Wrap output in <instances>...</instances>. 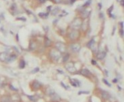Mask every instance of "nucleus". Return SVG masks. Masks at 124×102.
Here are the masks:
<instances>
[{
  "instance_id": "f257e3e1",
  "label": "nucleus",
  "mask_w": 124,
  "mask_h": 102,
  "mask_svg": "<svg viewBox=\"0 0 124 102\" xmlns=\"http://www.w3.org/2000/svg\"><path fill=\"white\" fill-rule=\"evenodd\" d=\"M50 56L55 61H58L61 57V53L58 50L53 49L50 52Z\"/></svg>"
},
{
  "instance_id": "c9c22d12",
  "label": "nucleus",
  "mask_w": 124,
  "mask_h": 102,
  "mask_svg": "<svg viewBox=\"0 0 124 102\" xmlns=\"http://www.w3.org/2000/svg\"><path fill=\"white\" fill-rule=\"evenodd\" d=\"M45 1H46V0H39L40 2V3H42V4H43V3H45Z\"/></svg>"
},
{
  "instance_id": "0eeeda50",
  "label": "nucleus",
  "mask_w": 124,
  "mask_h": 102,
  "mask_svg": "<svg viewBox=\"0 0 124 102\" xmlns=\"http://www.w3.org/2000/svg\"><path fill=\"white\" fill-rule=\"evenodd\" d=\"M79 37V33L77 31H73L70 35V38L72 40L76 39Z\"/></svg>"
},
{
  "instance_id": "58836bf2",
  "label": "nucleus",
  "mask_w": 124,
  "mask_h": 102,
  "mask_svg": "<svg viewBox=\"0 0 124 102\" xmlns=\"http://www.w3.org/2000/svg\"><path fill=\"white\" fill-rule=\"evenodd\" d=\"M75 1H76V0H71V4H73Z\"/></svg>"
},
{
  "instance_id": "72a5a7b5",
  "label": "nucleus",
  "mask_w": 124,
  "mask_h": 102,
  "mask_svg": "<svg viewBox=\"0 0 124 102\" xmlns=\"http://www.w3.org/2000/svg\"><path fill=\"white\" fill-rule=\"evenodd\" d=\"M61 85H62V86H63V87H64L65 89H67V87H65V85L64 84V83H63V82H61Z\"/></svg>"
},
{
  "instance_id": "6e6552de",
  "label": "nucleus",
  "mask_w": 124,
  "mask_h": 102,
  "mask_svg": "<svg viewBox=\"0 0 124 102\" xmlns=\"http://www.w3.org/2000/svg\"><path fill=\"white\" fill-rule=\"evenodd\" d=\"M12 99L10 96L8 95H4L3 97H1V102H11Z\"/></svg>"
},
{
  "instance_id": "a211bd4d",
  "label": "nucleus",
  "mask_w": 124,
  "mask_h": 102,
  "mask_svg": "<svg viewBox=\"0 0 124 102\" xmlns=\"http://www.w3.org/2000/svg\"><path fill=\"white\" fill-rule=\"evenodd\" d=\"M28 98L32 102H36L38 100V97H36V96H28Z\"/></svg>"
},
{
  "instance_id": "4c0bfd02",
  "label": "nucleus",
  "mask_w": 124,
  "mask_h": 102,
  "mask_svg": "<svg viewBox=\"0 0 124 102\" xmlns=\"http://www.w3.org/2000/svg\"><path fill=\"white\" fill-rule=\"evenodd\" d=\"M103 13H100V18H103Z\"/></svg>"
},
{
  "instance_id": "2eb2a0df",
  "label": "nucleus",
  "mask_w": 124,
  "mask_h": 102,
  "mask_svg": "<svg viewBox=\"0 0 124 102\" xmlns=\"http://www.w3.org/2000/svg\"><path fill=\"white\" fill-rule=\"evenodd\" d=\"M33 86H34V88L35 89H39L40 87V85L39 82H35L34 84H33Z\"/></svg>"
},
{
  "instance_id": "9d476101",
  "label": "nucleus",
  "mask_w": 124,
  "mask_h": 102,
  "mask_svg": "<svg viewBox=\"0 0 124 102\" xmlns=\"http://www.w3.org/2000/svg\"><path fill=\"white\" fill-rule=\"evenodd\" d=\"M51 97L52 98V100H53V101H60V99H61L60 96L55 92L53 94H52L51 95Z\"/></svg>"
},
{
  "instance_id": "37998d69",
  "label": "nucleus",
  "mask_w": 124,
  "mask_h": 102,
  "mask_svg": "<svg viewBox=\"0 0 124 102\" xmlns=\"http://www.w3.org/2000/svg\"><path fill=\"white\" fill-rule=\"evenodd\" d=\"M16 38H17V41H18V36H16Z\"/></svg>"
},
{
  "instance_id": "dca6fc26",
  "label": "nucleus",
  "mask_w": 124,
  "mask_h": 102,
  "mask_svg": "<svg viewBox=\"0 0 124 102\" xmlns=\"http://www.w3.org/2000/svg\"><path fill=\"white\" fill-rule=\"evenodd\" d=\"M19 66H20V68H21V69H22V68H24L25 67L24 60H20V64H19Z\"/></svg>"
},
{
  "instance_id": "2f4dec72",
  "label": "nucleus",
  "mask_w": 124,
  "mask_h": 102,
  "mask_svg": "<svg viewBox=\"0 0 124 102\" xmlns=\"http://www.w3.org/2000/svg\"><path fill=\"white\" fill-rule=\"evenodd\" d=\"M119 24H120V26H121V29H124V22H120Z\"/></svg>"
},
{
  "instance_id": "4be33fe9",
  "label": "nucleus",
  "mask_w": 124,
  "mask_h": 102,
  "mask_svg": "<svg viewBox=\"0 0 124 102\" xmlns=\"http://www.w3.org/2000/svg\"><path fill=\"white\" fill-rule=\"evenodd\" d=\"M113 5H111V7L109 8L108 10H107V12H108V14H109V16H111V11L113 10Z\"/></svg>"
},
{
  "instance_id": "f704fd0d",
  "label": "nucleus",
  "mask_w": 124,
  "mask_h": 102,
  "mask_svg": "<svg viewBox=\"0 0 124 102\" xmlns=\"http://www.w3.org/2000/svg\"><path fill=\"white\" fill-rule=\"evenodd\" d=\"M51 8H52L51 6H48V7H47V10L48 11L51 10Z\"/></svg>"
},
{
  "instance_id": "ea45409f",
  "label": "nucleus",
  "mask_w": 124,
  "mask_h": 102,
  "mask_svg": "<svg viewBox=\"0 0 124 102\" xmlns=\"http://www.w3.org/2000/svg\"><path fill=\"white\" fill-rule=\"evenodd\" d=\"M99 9H101V4H99Z\"/></svg>"
},
{
  "instance_id": "6ab92c4d",
  "label": "nucleus",
  "mask_w": 124,
  "mask_h": 102,
  "mask_svg": "<svg viewBox=\"0 0 124 102\" xmlns=\"http://www.w3.org/2000/svg\"><path fill=\"white\" fill-rule=\"evenodd\" d=\"M94 39H91V40L88 42V43L87 44V46H88V47H90L92 45H94Z\"/></svg>"
},
{
  "instance_id": "f03ea898",
  "label": "nucleus",
  "mask_w": 124,
  "mask_h": 102,
  "mask_svg": "<svg viewBox=\"0 0 124 102\" xmlns=\"http://www.w3.org/2000/svg\"><path fill=\"white\" fill-rule=\"evenodd\" d=\"M56 47L57 49V50L60 51V53H64L65 51H66V47L65 45L63 43H61V42H57L56 43Z\"/></svg>"
},
{
  "instance_id": "aec40b11",
  "label": "nucleus",
  "mask_w": 124,
  "mask_h": 102,
  "mask_svg": "<svg viewBox=\"0 0 124 102\" xmlns=\"http://www.w3.org/2000/svg\"><path fill=\"white\" fill-rule=\"evenodd\" d=\"M69 57H70V55H69V54H66L65 56H64V58H63V61H64V62H66V61L68 60Z\"/></svg>"
},
{
  "instance_id": "c85d7f7f",
  "label": "nucleus",
  "mask_w": 124,
  "mask_h": 102,
  "mask_svg": "<svg viewBox=\"0 0 124 102\" xmlns=\"http://www.w3.org/2000/svg\"><path fill=\"white\" fill-rule=\"evenodd\" d=\"M82 93H84V94H88V93H89V92L88 91H80L79 93H78V94H79V95H81Z\"/></svg>"
},
{
  "instance_id": "20e7f679",
  "label": "nucleus",
  "mask_w": 124,
  "mask_h": 102,
  "mask_svg": "<svg viewBox=\"0 0 124 102\" xmlns=\"http://www.w3.org/2000/svg\"><path fill=\"white\" fill-rule=\"evenodd\" d=\"M65 68L67 69V70H68L70 72H74L76 71V68L74 66V64L72 62H69L65 65Z\"/></svg>"
},
{
  "instance_id": "393cba45",
  "label": "nucleus",
  "mask_w": 124,
  "mask_h": 102,
  "mask_svg": "<svg viewBox=\"0 0 124 102\" xmlns=\"http://www.w3.org/2000/svg\"><path fill=\"white\" fill-rule=\"evenodd\" d=\"M16 20H22V21H26V19L24 17L18 18H16Z\"/></svg>"
},
{
  "instance_id": "f8f14e48",
  "label": "nucleus",
  "mask_w": 124,
  "mask_h": 102,
  "mask_svg": "<svg viewBox=\"0 0 124 102\" xmlns=\"http://www.w3.org/2000/svg\"><path fill=\"white\" fill-rule=\"evenodd\" d=\"M106 56V53L104 52V51H103V52H100L99 53H98V55H97V58L99 59V60H103V58H104V57Z\"/></svg>"
},
{
  "instance_id": "c756f323",
  "label": "nucleus",
  "mask_w": 124,
  "mask_h": 102,
  "mask_svg": "<svg viewBox=\"0 0 124 102\" xmlns=\"http://www.w3.org/2000/svg\"><path fill=\"white\" fill-rule=\"evenodd\" d=\"M120 4H121V5L122 7H124V0H121V1H120Z\"/></svg>"
},
{
  "instance_id": "e433bc0d",
  "label": "nucleus",
  "mask_w": 124,
  "mask_h": 102,
  "mask_svg": "<svg viewBox=\"0 0 124 102\" xmlns=\"http://www.w3.org/2000/svg\"><path fill=\"white\" fill-rule=\"evenodd\" d=\"M39 68H36V70H34V71H32V73H35V72L39 71Z\"/></svg>"
},
{
  "instance_id": "1a4fd4ad",
  "label": "nucleus",
  "mask_w": 124,
  "mask_h": 102,
  "mask_svg": "<svg viewBox=\"0 0 124 102\" xmlns=\"http://www.w3.org/2000/svg\"><path fill=\"white\" fill-rule=\"evenodd\" d=\"M81 74L83 76H85V77H89V76H90V74H91L90 72L88 69H83V70H81Z\"/></svg>"
},
{
  "instance_id": "412c9836",
  "label": "nucleus",
  "mask_w": 124,
  "mask_h": 102,
  "mask_svg": "<svg viewBox=\"0 0 124 102\" xmlns=\"http://www.w3.org/2000/svg\"><path fill=\"white\" fill-rule=\"evenodd\" d=\"M39 16H40V17H42V18H47V16H48V14H44V13H42V12H40V13H39Z\"/></svg>"
},
{
  "instance_id": "7ed1b4c3",
  "label": "nucleus",
  "mask_w": 124,
  "mask_h": 102,
  "mask_svg": "<svg viewBox=\"0 0 124 102\" xmlns=\"http://www.w3.org/2000/svg\"><path fill=\"white\" fill-rule=\"evenodd\" d=\"M10 55L6 53V52H3L0 53V61L3 62H8L9 60Z\"/></svg>"
},
{
  "instance_id": "79ce46f5",
  "label": "nucleus",
  "mask_w": 124,
  "mask_h": 102,
  "mask_svg": "<svg viewBox=\"0 0 124 102\" xmlns=\"http://www.w3.org/2000/svg\"><path fill=\"white\" fill-rule=\"evenodd\" d=\"M113 81L114 82H117V79H114V80H113Z\"/></svg>"
},
{
  "instance_id": "7c9ffc66",
  "label": "nucleus",
  "mask_w": 124,
  "mask_h": 102,
  "mask_svg": "<svg viewBox=\"0 0 124 102\" xmlns=\"http://www.w3.org/2000/svg\"><path fill=\"white\" fill-rule=\"evenodd\" d=\"M10 87L11 88V89H12V90H14V91H18V90H17L16 89H15L14 87H12V85H10Z\"/></svg>"
},
{
  "instance_id": "cd10ccee",
  "label": "nucleus",
  "mask_w": 124,
  "mask_h": 102,
  "mask_svg": "<svg viewBox=\"0 0 124 102\" xmlns=\"http://www.w3.org/2000/svg\"><path fill=\"white\" fill-rule=\"evenodd\" d=\"M119 33H120V35L121 36V37H124V29H121L119 31Z\"/></svg>"
},
{
  "instance_id": "4468645a",
  "label": "nucleus",
  "mask_w": 124,
  "mask_h": 102,
  "mask_svg": "<svg viewBox=\"0 0 124 102\" xmlns=\"http://www.w3.org/2000/svg\"><path fill=\"white\" fill-rule=\"evenodd\" d=\"M51 42L50 41L49 39L48 38H45V45L46 47H49L51 45Z\"/></svg>"
},
{
  "instance_id": "b1692460",
  "label": "nucleus",
  "mask_w": 124,
  "mask_h": 102,
  "mask_svg": "<svg viewBox=\"0 0 124 102\" xmlns=\"http://www.w3.org/2000/svg\"><path fill=\"white\" fill-rule=\"evenodd\" d=\"M73 81L75 82L74 83H76V86H80V83L79 81H78V80H76V79H73Z\"/></svg>"
},
{
  "instance_id": "bb28decb",
  "label": "nucleus",
  "mask_w": 124,
  "mask_h": 102,
  "mask_svg": "<svg viewBox=\"0 0 124 102\" xmlns=\"http://www.w3.org/2000/svg\"><path fill=\"white\" fill-rule=\"evenodd\" d=\"M16 5L15 4H13L12 6H11V10H16Z\"/></svg>"
},
{
  "instance_id": "423d86ee",
  "label": "nucleus",
  "mask_w": 124,
  "mask_h": 102,
  "mask_svg": "<svg viewBox=\"0 0 124 102\" xmlns=\"http://www.w3.org/2000/svg\"><path fill=\"white\" fill-rule=\"evenodd\" d=\"M70 48L74 52H78L81 49V47L79 44L78 43H75V44H72L70 46Z\"/></svg>"
},
{
  "instance_id": "ddd939ff",
  "label": "nucleus",
  "mask_w": 124,
  "mask_h": 102,
  "mask_svg": "<svg viewBox=\"0 0 124 102\" xmlns=\"http://www.w3.org/2000/svg\"><path fill=\"white\" fill-rule=\"evenodd\" d=\"M16 59V55H10V57H9V60H8V62H12V61H14Z\"/></svg>"
},
{
  "instance_id": "9b49d317",
  "label": "nucleus",
  "mask_w": 124,
  "mask_h": 102,
  "mask_svg": "<svg viewBox=\"0 0 124 102\" xmlns=\"http://www.w3.org/2000/svg\"><path fill=\"white\" fill-rule=\"evenodd\" d=\"M101 95H102L103 98L104 99H108L109 98V97H110L109 93L107 91H101Z\"/></svg>"
},
{
  "instance_id": "473e14b6",
  "label": "nucleus",
  "mask_w": 124,
  "mask_h": 102,
  "mask_svg": "<svg viewBox=\"0 0 124 102\" xmlns=\"http://www.w3.org/2000/svg\"><path fill=\"white\" fill-rule=\"evenodd\" d=\"M92 64H93V65H96V61L94 60H92Z\"/></svg>"
},
{
  "instance_id": "5701e85b",
  "label": "nucleus",
  "mask_w": 124,
  "mask_h": 102,
  "mask_svg": "<svg viewBox=\"0 0 124 102\" xmlns=\"http://www.w3.org/2000/svg\"><path fill=\"white\" fill-rule=\"evenodd\" d=\"M91 1L92 0H88L86 3H85V4L84 5V7H86V6H88V5H90V4H91Z\"/></svg>"
},
{
  "instance_id": "f3484780",
  "label": "nucleus",
  "mask_w": 124,
  "mask_h": 102,
  "mask_svg": "<svg viewBox=\"0 0 124 102\" xmlns=\"http://www.w3.org/2000/svg\"><path fill=\"white\" fill-rule=\"evenodd\" d=\"M59 10H60V8H58V7H57V8H55L52 11V15H56L57 13H58V12H59Z\"/></svg>"
},
{
  "instance_id": "39448f33",
  "label": "nucleus",
  "mask_w": 124,
  "mask_h": 102,
  "mask_svg": "<svg viewBox=\"0 0 124 102\" xmlns=\"http://www.w3.org/2000/svg\"><path fill=\"white\" fill-rule=\"evenodd\" d=\"M81 25H82V21L80 19H78V18L75 19L73 21V22L72 23V26L74 29H78Z\"/></svg>"
},
{
  "instance_id": "a878e982",
  "label": "nucleus",
  "mask_w": 124,
  "mask_h": 102,
  "mask_svg": "<svg viewBox=\"0 0 124 102\" xmlns=\"http://www.w3.org/2000/svg\"><path fill=\"white\" fill-rule=\"evenodd\" d=\"M103 81L104 82V84H105V85H107L108 87H111V85L109 84V82H108V81H107V80H105V79H103Z\"/></svg>"
},
{
  "instance_id": "a19ab883",
  "label": "nucleus",
  "mask_w": 124,
  "mask_h": 102,
  "mask_svg": "<svg viewBox=\"0 0 124 102\" xmlns=\"http://www.w3.org/2000/svg\"><path fill=\"white\" fill-rule=\"evenodd\" d=\"M57 3H60V1H61V0H55Z\"/></svg>"
}]
</instances>
